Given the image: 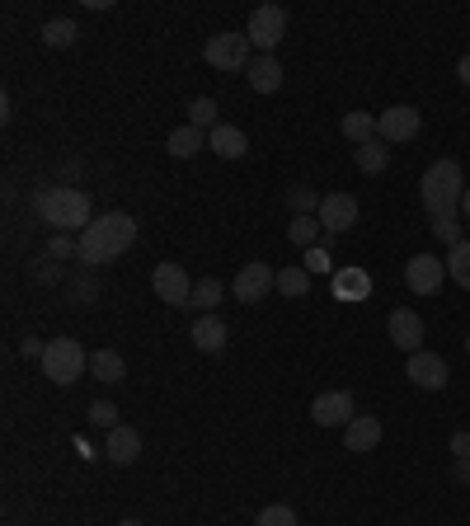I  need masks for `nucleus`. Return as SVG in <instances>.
Returning <instances> with one entry per match:
<instances>
[{
    "instance_id": "f257e3e1",
    "label": "nucleus",
    "mask_w": 470,
    "mask_h": 526,
    "mask_svg": "<svg viewBox=\"0 0 470 526\" xmlns=\"http://www.w3.org/2000/svg\"><path fill=\"white\" fill-rule=\"evenodd\" d=\"M137 245V221L127 217V212H104V217H94L85 231H80V263L85 268H104L113 263L118 254Z\"/></svg>"
},
{
    "instance_id": "f03ea898",
    "label": "nucleus",
    "mask_w": 470,
    "mask_h": 526,
    "mask_svg": "<svg viewBox=\"0 0 470 526\" xmlns=\"http://www.w3.org/2000/svg\"><path fill=\"white\" fill-rule=\"evenodd\" d=\"M33 212L52 226L57 235H71V231H85L94 221V202L85 188H38L33 193Z\"/></svg>"
},
{
    "instance_id": "7ed1b4c3",
    "label": "nucleus",
    "mask_w": 470,
    "mask_h": 526,
    "mask_svg": "<svg viewBox=\"0 0 470 526\" xmlns=\"http://www.w3.org/2000/svg\"><path fill=\"white\" fill-rule=\"evenodd\" d=\"M461 193H466V179H461V165L456 160H433L419 179V202L433 221H452L461 212Z\"/></svg>"
},
{
    "instance_id": "20e7f679",
    "label": "nucleus",
    "mask_w": 470,
    "mask_h": 526,
    "mask_svg": "<svg viewBox=\"0 0 470 526\" xmlns=\"http://www.w3.org/2000/svg\"><path fill=\"white\" fill-rule=\"evenodd\" d=\"M85 372H90V353L80 348V339H47L43 376L52 386H76Z\"/></svg>"
},
{
    "instance_id": "39448f33",
    "label": "nucleus",
    "mask_w": 470,
    "mask_h": 526,
    "mask_svg": "<svg viewBox=\"0 0 470 526\" xmlns=\"http://www.w3.org/2000/svg\"><path fill=\"white\" fill-rule=\"evenodd\" d=\"M245 38H250L264 57H273V47L287 38V10L282 5H259L250 15V29H245Z\"/></svg>"
},
{
    "instance_id": "423d86ee",
    "label": "nucleus",
    "mask_w": 470,
    "mask_h": 526,
    "mask_svg": "<svg viewBox=\"0 0 470 526\" xmlns=\"http://www.w3.org/2000/svg\"><path fill=\"white\" fill-rule=\"evenodd\" d=\"M203 57L217 71H250V38L245 33H217V38H207Z\"/></svg>"
},
{
    "instance_id": "0eeeda50",
    "label": "nucleus",
    "mask_w": 470,
    "mask_h": 526,
    "mask_svg": "<svg viewBox=\"0 0 470 526\" xmlns=\"http://www.w3.org/2000/svg\"><path fill=\"white\" fill-rule=\"evenodd\" d=\"M423 132V113L409 109V104H395V109L376 113V137L386 146H400V141H414Z\"/></svg>"
},
{
    "instance_id": "6e6552de",
    "label": "nucleus",
    "mask_w": 470,
    "mask_h": 526,
    "mask_svg": "<svg viewBox=\"0 0 470 526\" xmlns=\"http://www.w3.org/2000/svg\"><path fill=\"white\" fill-rule=\"evenodd\" d=\"M278 287V273L268 268V263H245L240 273H235V282H231V292H235V301H245V306H259L268 292Z\"/></svg>"
},
{
    "instance_id": "1a4fd4ad",
    "label": "nucleus",
    "mask_w": 470,
    "mask_h": 526,
    "mask_svg": "<svg viewBox=\"0 0 470 526\" xmlns=\"http://www.w3.org/2000/svg\"><path fill=\"white\" fill-rule=\"evenodd\" d=\"M442 278H447V259H438V254H414L405 263V287L414 296H433L442 287Z\"/></svg>"
},
{
    "instance_id": "9d476101",
    "label": "nucleus",
    "mask_w": 470,
    "mask_h": 526,
    "mask_svg": "<svg viewBox=\"0 0 470 526\" xmlns=\"http://www.w3.org/2000/svg\"><path fill=\"white\" fill-rule=\"evenodd\" d=\"M151 287H156V296L165 306H188L193 301V278L184 273V263H156Z\"/></svg>"
},
{
    "instance_id": "9b49d317",
    "label": "nucleus",
    "mask_w": 470,
    "mask_h": 526,
    "mask_svg": "<svg viewBox=\"0 0 470 526\" xmlns=\"http://www.w3.org/2000/svg\"><path fill=\"white\" fill-rule=\"evenodd\" d=\"M405 376H409V381H414L419 390H447V381H452V372H447V357L428 353V348H419V353H409Z\"/></svg>"
},
{
    "instance_id": "f8f14e48",
    "label": "nucleus",
    "mask_w": 470,
    "mask_h": 526,
    "mask_svg": "<svg viewBox=\"0 0 470 526\" xmlns=\"http://www.w3.org/2000/svg\"><path fill=\"white\" fill-rule=\"evenodd\" d=\"M311 418L320 428H348V423L358 418V404H353L348 390H325V395H315Z\"/></svg>"
},
{
    "instance_id": "ddd939ff",
    "label": "nucleus",
    "mask_w": 470,
    "mask_h": 526,
    "mask_svg": "<svg viewBox=\"0 0 470 526\" xmlns=\"http://www.w3.org/2000/svg\"><path fill=\"white\" fill-rule=\"evenodd\" d=\"M315 217H320V226H325L329 235H344L358 226V198H353V193H329Z\"/></svg>"
},
{
    "instance_id": "4468645a",
    "label": "nucleus",
    "mask_w": 470,
    "mask_h": 526,
    "mask_svg": "<svg viewBox=\"0 0 470 526\" xmlns=\"http://www.w3.org/2000/svg\"><path fill=\"white\" fill-rule=\"evenodd\" d=\"M386 339H391L400 353H419L423 348V320L414 315V310L395 306L391 315H386Z\"/></svg>"
},
{
    "instance_id": "2eb2a0df",
    "label": "nucleus",
    "mask_w": 470,
    "mask_h": 526,
    "mask_svg": "<svg viewBox=\"0 0 470 526\" xmlns=\"http://www.w3.org/2000/svg\"><path fill=\"white\" fill-rule=\"evenodd\" d=\"M188 339H193V348L198 353H226V325H221V315H198L193 320V329H188Z\"/></svg>"
},
{
    "instance_id": "dca6fc26",
    "label": "nucleus",
    "mask_w": 470,
    "mask_h": 526,
    "mask_svg": "<svg viewBox=\"0 0 470 526\" xmlns=\"http://www.w3.org/2000/svg\"><path fill=\"white\" fill-rule=\"evenodd\" d=\"M344 447L358 451V456H362V451H376V447H381V418H376V414H358L344 428Z\"/></svg>"
},
{
    "instance_id": "f3484780",
    "label": "nucleus",
    "mask_w": 470,
    "mask_h": 526,
    "mask_svg": "<svg viewBox=\"0 0 470 526\" xmlns=\"http://www.w3.org/2000/svg\"><path fill=\"white\" fill-rule=\"evenodd\" d=\"M104 456H109L113 465H132L141 456V433H137V428H123V423H118V428L104 437Z\"/></svg>"
},
{
    "instance_id": "a211bd4d",
    "label": "nucleus",
    "mask_w": 470,
    "mask_h": 526,
    "mask_svg": "<svg viewBox=\"0 0 470 526\" xmlns=\"http://www.w3.org/2000/svg\"><path fill=\"white\" fill-rule=\"evenodd\" d=\"M207 151H217L221 160H240V155L250 151V141H245V132L231 123H217L212 132H207Z\"/></svg>"
},
{
    "instance_id": "6ab92c4d",
    "label": "nucleus",
    "mask_w": 470,
    "mask_h": 526,
    "mask_svg": "<svg viewBox=\"0 0 470 526\" xmlns=\"http://www.w3.org/2000/svg\"><path fill=\"white\" fill-rule=\"evenodd\" d=\"M254 94H278L282 90V62L278 57H254L250 71H245Z\"/></svg>"
},
{
    "instance_id": "aec40b11",
    "label": "nucleus",
    "mask_w": 470,
    "mask_h": 526,
    "mask_svg": "<svg viewBox=\"0 0 470 526\" xmlns=\"http://www.w3.org/2000/svg\"><path fill=\"white\" fill-rule=\"evenodd\" d=\"M334 296H339V301H367V296H372L367 268H339V273H334Z\"/></svg>"
},
{
    "instance_id": "412c9836",
    "label": "nucleus",
    "mask_w": 470,
    "mask_h": 526,
    "mask_svg": "<svg viewBox=\"0 0 470 526\" xmlns=\"http://www.w3.org/2000/svg\"><path fill=\"white\" fill-rule=\"evenodd\" d=\"M90 376L94 381H104V386H123L127 367H123V357L113 353V348H99V353H90Z\"/></svg>"
},
{
    "instance_id": "4be33fe9",
    "label": "nucleus",
    "mask_w": 470,
    "mask_h": 526,
    "mask_svg": "<svg viewBox=\"0 0 470 526\" xmlns=\"http://www.w3.org/2000/svg\"><path fill=\"white\" fill-rule=\"evenodd\" d=\"M207 146V132L203 127H193V123H179L170 132V155L174 160H188V155H198Z\"/></svg>"
},
{
    "instance_id": "5701e85b",
    "label": "nucleus",
    "mask_w": 470,
    "mask_h": 526,
    "mask_svg": "<svg viewBox=\"0 0 470 526\" xmlns=\"http://www.w3.org/2000/svg\"><path fill=\"white\" fill-rule=\"evenodd\" d=\"M353 160H358L362 174H386V170H391V146L376 137V141H367V146H358V151H353Z\"/></svg>"
},
{
    "instance_id": "b1692460",
    "label": "nucleus",
    "mask_w": 470,
    "mask_h": 526,
    "mask_svg": "<svg viewBox=\"0 0 470 526\" xmlns=\"http://www.w3.org/2000/svg\"><path fill=\"white\" fill-rule=\"evenodd\" d=\"M278 292L287 296V301H301V296L311 292V273H306L301 263H287V268L278 273Z\"/></svg>"
},
{
    "instance_id": "393cba45",
    "label": "nucleus",
    "mask_w": 470,
    "mask_h": 526,
    "mask_svg": "<svg viewBox=\"0 0 470 526\" xmlns=\"http://www.w3.org/2000/svg\"><path fill=\"white\" fill-rule=\"evenodd\" d=\"M344 137L353 141V146L376 141V113H344Z\"/></svg>"
},
{
    "instance_id": "a878e982",
    "label": "nucleus",
    "mask_w": 470,
    "mask_h": 526,
    "mask_svg": "<svg viewBox=\"0 0 470 526\" xmlns=\"http://www.w3.org/2000/svg\"><path fill=\"white\" fill-rule=\"evenodd\" d=\"M447 278L470 292V240H461L456 249H447Z\"/></svg>"
},
{
    "instance_id": "bb28decb",
    "label": "nucleus",
    "mask_w": 470,
    "mask_h": 526,
    "mask_svg": "<svg viewBox=\"0 0 470 526\" xmlns=\"http://www.w3.org/2000/svg\"><path fill=\"white\" fill-rule=\"evenodd\" d=\"M320 217H292V226H287V235H292V245L297 249H315L320 245Z\"/></svg>"
},
{
    "instance_id": "cd10ccee",
    "label": "nucleus",
    "mask_w": 470,
    "mask_h": 526,
    "mask_svg": "<svg viewBox=\"0 0 470 526\" xmlns=\"http://www.w3.org/2000/svg\"><path fill=\"white\" fill-rule=\"evenodd\" d=\"M217 301H221V282H217V278L193 282V301H188V310H203V315H217Z\"/></svg>"
},
{
    "instance_id": "c85d7f7f",
    "label": "nucleus",
    "mask_w": 470,
    "mask_h": 526,
    "mask_svg": "<svg viewBox=\"0 0 470 526\" xmlns=\"http://www.w3.org/2000/svg\"><path fill=\"white\" fill-rule=\"evenodd\" d=\"M76 19H47V24H43V43L47 47H71V43H76Z\"/></svg>"
},
{
    "instance_id": "c756f323",
    "label": "nucleus",
    "mask_w": 470,
    "mask_h": 526,
    "mask_svg": "<svg viewBox=\"0 0 470 526\" xmlns=\"http://www.w3.org/2000/svg\"><path fill=\"white\" fill-rule=\"evenodd\" d=\"M188 123L212 132V127H217V99H193V104H188Z\"/></svg>"
},
{
    "instance_id": "7c9ffc66",
    "label": "nucleus",
    "mask_w": 470,
    "mask_h": 526,
    "mask_svg": "<svg viewBox=\"0 0 470 526\" xmlns=\"http://www.w3.org/2000/svg\"><path fill=\"white\" fill-rule=\"evenodd\" d=\"M287 202H292V212H297V217H315L325 198H320L315 188H292V193H287Z\"/></svg>"
},
{
    "instance_id": "2f4dec72",
    "label": "nucleus",
    "mask_w": 470,
    "mask_h": 526,
    "mask_svg": "<svg viewBox=\"0 0 470 526\" xmlns=\"http://www.w3.org/2000/svg\"><path fill=\"white\" fill-rule=\"evenodd\" d=\"M254 526H297V512L287 508V503H268V508L254 517Z\"/></svg>"
},
{
    "instance_id": "473e14b6",
    "label": "nucleus",
    "mask_w": 470,
    "mask_h": 526,
    "mask_svg": "<svg viewBox=\"0 0 470 526\" xmlns=\"http://www.w3.org/2000/svg\"><path fill=\"white\" fill-rule=\"evenodd\" d=\"M90 423H94V428H104V433H113V428H118V404L94 400L90 404Z\"/></svg>"
},
{
    "instance_id": "72a5a7b5",
    "label": "nucleus",
    "mask_w": 470,
    "mask_h": 526,
    "mask_svg": "<svg viewBox=\"0 0 470 526\" xmlns=\"http://www.w3.org/2000/svg\"><path fill=\"white\" fill-rule=\"evenodd\" d=\"M66 296H71L76 306H85V301H90V296H94V278H90V268H85V273H76V278H66Z\"/></svg>"
},
{
    "instance_id": "f704fd0d",
    "label": "nucleus",
    "mask_w": 470,
    "mask_h": 526,
    "mask_svg": "<svg viewBox=\"0 0 470 526\" xmlns=\"http://www.w3.org/2000/svg\"><path fill=\"white\" fill-rule=\"evenodd\" d=\"M301 268H306L311 278H315V273H339V268L329 263V254H325V249H320V245H315V249H306V263H301Z\"/></svg>"
},
{
    "instance_id": "c9c22d12",
    "label": "nucleus",
    "mask_w": 470,
    "mask_h": 526,
    "mask_svg": "<svg viewBox=\"0 0 470 526\" xmlns=\"http://www.w3.org/2000/svg\"><path fill=\"white\" fill-rule=\"evenodd\" d=\"M433 235H438L442 245L447 249H456L461 245V240H466V235H461V226H456V221H433Z\"/></svg>"
},
{
    "instance_id": "e433bc0d",
    "label": "nucleus",
    "mask_w": 470,
    "mask_h": 526,
    "mask_svg": "<svg viewBox=\"0 0 470 526\" xmlns=\"http://www.w3.org/2000/svg\"><path fill=\"white\" fill-rule=\"evenodd\" d=\"M52 259H80V240H71V235H52Z\"/></svg>"
},
{
    "instance_id": "4c0bfd02",
    "label": "nucleus",
    "mask_w": 470,
    "mask_h": 526,
    "mask_svg": "<svg viewBox=\"0 0 470 526\" xmlns=\"http://www.w3.org/2000/svg\"><path fill=\"white\" fill-rule=\"evenodd\" d=\"M19 353H24V357H38V362H43L47 343H43V339H33V334H24V339H19Z\"/></svg>"
},
{
    "instance_id": "58836bf2",
    "label": "nucleus",
    "mask_w": 470,
    "mask_h": 526,
    "mask_svg": "<svg viewBox=\"0 0 470 526\" xmlns=\"http://www.w3.org/2000/svg\"><path fill=\"white\" fill-rule=\"evenodd\" d=\"M452 480H456V484H470V456H456V465H452Z\"/></svg>"
},
{
    "instance_id": "ea45409f",
    "label": "nucleus",
    "mask_w": 470,
    "mask_h": 526,
    "mask_svg": "<svg viewBox=\"0 0 470 526\" xmlns=\"http://www.w3.org/2000/svg\"><path fill=\"white\" fill-rule=\"evenodd\" d=\"M452 451H456V456H470V433H456L452 437Z\"/></svg>"
},
{
    "instance_id": "a19ab883",
    "label": "nucleus",
    "mask_w": 470,
    "mask_h": 526,
    "mask_svg": "<svg viewBox=\"0 0 470 526\" xmlns=\"http://www.w3.org/2000/svg\"><path fill=\"white\" fill-rule=\"evenodd\" d=\"M456 76H461V85H466V90H470V52H466V57H461V62H456Z\"/></svg>"
},
{
    "instance_id": "79ce46f5",
    "label": "nucleus",
    "mask_w": 470,
    "mask_h": 526,
    "mask_svg": "<svg viewBox=\"0 0 470 526\" xmlns=\"http://www.w3.org/2000/svg\"><path fill=\"white\" fill-rule=\"evenodd\" d=\"M461 217L470 221V188H466V193H461Z\"/></svg>"
},
{
    "instance_id": "37998d69",
    "label": "nucleus",
    "mask_w": 470,
    "mask_h": 526,
    "mask_svg": "<svg viewBox=\"0 0 470 526\" xmlns=\"http://www.w3.org/2000/svg\"><path fill=\"white\" fill-rule=\"evenodd\" d=\"M118 526H141V522H137V517H127V522H118Z\"/></svg>"
},
{
    "instance_id": "c03bdc74",
    "label": "nucleus",
    "mask_w": 470,
    "mask_h": 526,
    "mask_svg": "<svg viewBox=\"0 0 470 526\" xmlns=\"http://www.w3.org/2000/svg\"><path fill=\"white\" fill-rule=\"evenodd\" d=\"M466 353H470V334H466Z\"/></svg>"
}]
</instances>
